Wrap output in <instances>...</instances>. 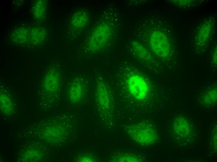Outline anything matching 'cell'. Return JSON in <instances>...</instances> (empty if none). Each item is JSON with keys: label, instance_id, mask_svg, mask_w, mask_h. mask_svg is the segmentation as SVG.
<instances>
[{"label": "cell", "instance_id": "obj_1", "mask_svg": "<svg viewBox=\"0 0 217 162\" xmlns=\"http://www.w3.org/2000/svg\"><path fill=\"white\" fill-rule=\"evenodd\" d=\"M68 116H57L33 121L24 127L18 136L22 140L39 141L49 147L62 146L67 143L70 136Z\"/></svg>", "mask_w": 217, "mask_h": 162}, {"label": "cell", "instance_id": "obj_2", "mask_svg": "<svg viewBox=\"0 0 217 162\" xmlns=\"http://www.w3.org/2000/svg\"><path fill=\"white\" fill-rule=\"evenodd\" d=\"M16 148V156L18 162H46L50 158L49 147L34 140L23 139Z\"/></svg>", "mask_w": 217, "mask_h": 162}, {"label": "cell", "instance_id": "obj_3", "mask_svg": "<svg viewBox=\"0 0 217 162\" xmlns=\"http://www.w3.org/2000/svg\"><path fill=\"white\" fill-rule=\"evenodd\" d=\"M91 86L89 77L82 75L73 77L65 87L67 99L72 105L81 103L88 97Z\"/></svg>", "mask_w": 217, "mask_h": 162}, {"label": "cell", "instance_id": "obj_4", "mask_svg": "<svg viewBox=\"0 0 217 162\" xmlns=\"http://www.w3.org/2000/svg\"><path fill=\"white\" fill-rule=\"evenodd\" d=\"M44 92L39 95V101L44 108L53 106L59 98L62 84V77L59 70L53 68L48 72L45 78Z\"/></svg>", "mask_w": 217, "mask_h": 162}, {"label": "cell", "instance_id": "obj_5", "mask_svg": "<svg viewBox=\"0 0 217 162\" xmlns=\"http://www.w3.org/2000/svg\"><path fill=\"white\" fill-rule=\"evenodd\" d=\"M95 77L94 89L97 109L99 113L109 116L113 109L111 89L102 76L98 75Z\"/></svg>", "mask_w": 217, "mask_h": 162}, {"label": "cell", "instance_id": "obj_6", "mask_svg": "<svg viewBox=\"0 0 217 162\" xmlns=\"http://www.w3.org/2000/svg\"><path fill=\"white\" fill-rule=\"evenodd\" d=\"M125 131L133 140L142 145H148L155 142L157 133L151 124L144 122H139L125 126Z\"/></svg>", "mask_w": 217, "mask_h": 162}, {"label": "cell", "instance_id": "obj_7", "mask_svg": "<svg viewBox=\"0 0 217 162\" xmlns=\"http://www.w3.org/2000/svg\"><path fill=\"white\" fill-rule=\"evenodd\" d=\"M149 47L153 52L158 57L166 58L171 52V45L167 36L160 30L153 31L149 37Z\"/></svg>", "mask_w": 217, "mask_h": 162}, {"label": "cell", "instance_id": "obj_8", "mask_svg": "<svg viewBox=\"0 0 217 162\" xmlns=\"http://www.w3.org/2000/svg\"><path fill=\"white\" fill-rule=\"evenodd\" d=\"M126 84L129 93L135 99L142 101L146 98L149 88L143 77L137 74H130L126 79Z\"/></svg>", "mask_w": 217, "mask_h": 162}, {"label": "cell", "instance_id": "obj_9", "mask_svg": "<svg viewBox=\"0 0 217 162\" xmlns=\"http://www.w3.org/2000/svg\"><path fill=\"white\" fill-rule=\"evenodd\" d=\"M109 25L106 23L100 24L94 31L89 41L88 49L94 53L103 48L107 44L110 35Z\"/></svg>", "mask_w": 217, "mask_h": 162}, {"label": "cell", "instance_id": "obj_10", "mask_svg": "<svg viewBox=\"0 0 217 162\" xmlns=\"http://www.w3.org/2000/svg\"><path fill=\"white\" fill-rule=\"evenodd\" d=\"M13 100L9 94L0 93V110L3 116L9 118L12 116L15 111V105Z\"/></svg>", "mask_w": 217, "mask_h": 162}, {"label": "cell", "instance_id": "obj_11", "mask_svg": "<svg viewBox=\"0 0 217 162\" xmlns=\"http://www.w3.org/2000/svg\"><path fill=\"white\" fill-rule=\"evenodd\" d=\"M131 46L135 55L140 60L146 61L152 60V56L148 51L137 41H132Z\"/></svg>", "mask_w": 217, "mask_h": 162}, {"label": "cell", "instance_id": "obj_12", "mask_svg": "<svg viewBox=\"0 0 217 162\" xmlns=\"http://www.w3.org/2000/svg\"><path fill=\"white\" fill-rule=\"evenodd\" d=\"M212 24L210 21H207L198 29L197 33L196 40L199 44H204L208 40L211 34Z\"/></svg>", "mask_w": 217, "mask_h": 162}, {"label": "cell", "instance_id": "obj_13", "mask_svg": "<svg viewBox=\"0 0 217 162\" xmlns=\"http://www.w3.org/2000/svg\"><path fill=\"white\" fill-rule=\"evenodd\" d=\"M88 20V16L86 12L79 11L76 12L73 16L71 22L75 27L80 28L85 26Z\"/></svg>", "mask_w": 217, "mask_h": 162}, {"label": "cell", "instance_id": "obj_14", "mask_svg": "<svg viewBox=\"0 0 217 162\" xmlns=\"http://www.w3.org/2000/svg\"><path fill=\"white\" fill-rule=\"evenodd\" d=\"M12 39L18 43H23L27 41L29 37L28 31L24 28H20L12 33Z\"/></svg>", "mask_w": 217, "mask_h": 162}, {"label": "cell", "instance_id": "obj_15", "mask_svg": "<svg viewBox=\"0 0 217 162\" xmlns=\"http://www.w3.org/2000/svg\"><path fill=\"white\" fill-rule=\"evenodd\" d=\"M113 159L115 162H140L141 160L138 156L133 154L128 153H119L115 155Z\"/></svg>", "mask_w": 217, "mask_h": 162}, {"label": "cell", "instance_id": "obj_16", "mask_svg": "<svg viewBox=\"0 0 217 162\" xmlns=\"http://www.w3.org/2000/svg\"><path fill=\"white\" fill-rule=\"evenodd\" d=\"M33 12L35 16L37 19L41 18L43 16L46 11L45 5L43 1H38L33 6Z\"/></svg>", "mask_w": 217, "mask_h": 162}, {"label": "cell", "instance_id": "obj_17", "mask_svg": "<svg viewBox=\"0 0 217 162\" xmlns=\"http://www.w3.org/2000/svg\"><path fill=\"white\" fill-rule=\"evenodd\" d=\"M217 100L216 87L213 88L209 90L204 96V101L208 104L215 103Z\"/></svg>", "mask_w": 217, "mask_h": 162}, {"label": "cell", "instance_id": "obj_18", "mask_svg": "<svg viewBox=\"0 0 217 162\" xmlns=\"http://www.w3.org/2000/svg\"><path fill=\"white\" fill-rule=\"evenodd\" d=\"M37 28V31H35L36 33L34 31H32L31 34V37L32 39H34L33 41L35 42H37V44L39 42H41L44 40L45 37V33L44 30L40 28L38 30Z\"/></svg>", "mask_w": 217, "mask_h": 162}, {"label": "cell", "instance_id": "obj_19", "mask_svg": "<svg viewBox=\"0 0 217 162\" xmlns=\"http://www.w3.org/2000/svg\"><path fill=\"white\" fill-rule=\"evenodd\" d=\"M213 55V61L214 63L216 64H217V47L215 48L214 50Z\"/></svg>", "mask_w": 217, "mask_h": 162}]
</instances>
